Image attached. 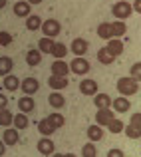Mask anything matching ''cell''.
<instances>
[{
    "instance_id": "obj_45",
    "label": "cell",
    "mask_w": 141,
    "mask_h": 157,
    "mask_svg": "<svg viewBox=\"0 0 141 157\" xmlns=\"http://www.w3.org/2000/svg\"><path fill=\"white\" fill-rule=\"evenodd\" d=\"M6 6V0H0V8H4Z\"/></svg>"
},
{
    "instance_id": "obj_11",
    "label": "cell",
    "mask_w": 141,
    "mask_h": 157,
    "mask_svg": "<svg viewBox=\"0 0 141 157\" xmlns=\"http://www.w3.org/2000/svg\"><path fill=\"white\" fill-rule=\"evenodd\" d=\"M48 86L54 92H60V90L68 88V78H60V76H50L48 78Z\"/></svg>"
},
{
    "instance_id": "obj_43",
    "label": "cell",
    "mask_w": 141,
    "mask_h": 157,
    "mask_svg": "<svg viewBox=\"0 0 141 157\" xmlns=\"http://www.w3.org/2000/svg\"><path fill=\"white\" fill-rule=\"evenodd\" d=\"M52 157H78V155H74V153H64V155L58 153V155H52Z\"/></svg>"
},
{
    "instance_id": "obj_35",
    "label": "cell",
    "mask_w": 141,
    "mask_h": 157,
    "mask_svg": "<svg viewBox=\"0 0 141 157\" xmlns=\"http://www.w3.org/2000/svg\"><path fill=\"white\" fill-rule=\"evenodd\" d=\"M107 127H109V133H121V131L125 129L123 121H119V119H113V121H111Z\"/></svg>"
},
{
    "instance_id": "obj_44",
    "label": "cell",
    "mask_w": 141,
    "mask_h": 157,
    "mask_svg": "<svg viewBox=\"0 0 141 157\" xmlns=\"http://www.w3.org/2000/svg\"><path fill=\"white\" fill-rule=\"evenodd\" d=\"M26 2H28V4H30V6H32V4H40V2H42V0H26Z\"/></svg>"
},
{
    "instance_id": "obj_31",
    "label": "cell",
    "mask_w": 141,
    "mask_h": 157,
    "mask_svg": "<svg viewBox=\"0 0 141 157\" xmlns=\"http://www.w3.org/2000/svg\"><path fill=\"white\" fill-rule=\"evenodd\" d=\"M38 131H40V133L44 135V137H48V135H52V133H54V131H56V129H54V127H52V125H50V123H48V119L44 117L42 121L38 123Z\"/></svg>"
},
{
    "instance_id": "obj_38",
    "label": "cell",
    "mask_w": 141,
    "mask_h": 157,
    "mask_svg": "<svg viewBox=\"0 0 141 157\" xmlns=\"http://www.w3.org/2000/svg\"><path fill=\"white\" fill-rule=\"evenodd\" d=\"M129 123H133V125H139L141 127V113H133L131 115V121Z\"/></svg>"
},
{
    "instance_id": "obj_5",
    "label": "cell",
    "mask_w": 141,
    "mask_h": 157,
    "mask_svg": "<svg viewBox=\"0 0 141 157\" xmlns=\"http://www.w3.org/2000/svg\"><path fill=\"white\" fill-rule=\"evenodd\" d=\"M20 90L24 92V96H34L40 90V82L36 80V78H26V80H22V84H20Z\"/></svg>"
},
{
    "instance_id": "obj_22",
    "label": "cell",
    "mask_w": 141,
    "mask_h": 157,
    "mask_svg": "<svg viewBox=\"0 0 141 157\" xmlns=\"http://www.w3.org/2000/svg\"><path fill=\"white\" fill-rule=\"evenodd\" d=\"M46 119H48V123H50V125L54 127V129H60V127H62V125L66 123L64 115H62V113H58V111H54V113H50Z\"/></svg>"
},
{
    "instance_id": "obj_15",
    "label": "cell",
    "mask_w": 141,
    "mask_h": 157,
    "mask_svg": "<svg viewBox=\"0 0 141 157\" xmlns=\"http://www.w3.org/2000/svg\"><path fill=\"white\" fill-rule=\"evenodd\" d=\"M30 4L26 2V0H20V2L14 4V14L18 16V18H28L30 16Z\"/></svg>"
},
{
    "instance_id": "obj_27",
    "label": "cell",
    "mask_w": 141,
    "mask_h": 157,
    "mask_svg": "<svg viewBox=\"0 0 141 157\" xmlns=\"http://www.w3.org/2000/svg\"><path fill=\"white\" fill-rule=\"evenodd\" d=\"M88 137L92 139V143H93V141H99V139L103 137L101 125H97V123H95V125H90V127H88Z\"/></svg>"
},
{
    "instance_id": "obj_10",
    "label": "cell",
    "mask_w": 141,
    "mask_h": 157,
    "mask_svg": "<svg viewBox=\"0 0 141 157\" xmlns=\"http://www.w3.org/2000/svg\"><path fill=\"white\" fill-rule=\"evenodd\" d=\"M93 104L97 109H107L111 104H113V100L109 98V94H95L93 96Z\"/></svg>"
},
{
    "instance_id": "obj_4",
    "label": "cell",
    "mask_w": 141,
    "mask_h": 157,
    "mask_svg": "<svg viewBox=\"0 0 141 157\" xmlns=\"http://www.w3.org/2000/svg\"><path fill=\"white\" fill-rule=\"evenodd\" d=\"M70 72H74L76 76H86V74L90 72V62L86 60V58H76V60H72V64H70Z\"/></svg>"
},
{
    "instance_id": "obj_34",
    "label": "cell",
    "mask_w": 141,
    "mask_h": 157,
    "mask_svg": "<svg viewBox=\"0 0 141 157\" xmlns=\"http://www.w3.org/2000/svg\"><path fill=\"white\" fill-rule=\"evenodd\" d=\"M82 157H97V151H95V145L92 141L86 143L84 147H82Z\"/></svg>"
},
{
    "instance_id": "obj_18",
    "label": "cell",
    "mask_w": 141,
    "mask_h": 157,
    "mask_svg": "<svg viewBox=\"0 0 141 157\" xmlns=\"http://www.w3.org/2000/svg\"><path fill=\"white\" fill-rule=\"evenodd\" d=\"M12 68H14V62H12L10 56H0V76L6 78L8 74L12 72Z\"/></svg>"
},
{
    "instance_id": "obj_2",
    "label": "cell",
    "mask_w": 141,
    "mask_h": 157,
    "mask_svg": "<svg viewBox=\"0 0 141 157\" xmlns=\"http://www.w3.org/2000/svg\"><path fill=\"white\" fill-rule=\"evenodd\" d=\"M111 14H113L117 20L125 22V20L129 18L131 14H133V4L125 2V0H121V2H115V4H113V8H111Z\"/></svg>"
},
{
    "instance_id": "obj_25",
    "label": "cell",
    "mask_w": 141,
    "mask_h": 157,
    "mask_svg": "<svg viewBox=\"0 0 141 157\" xmlns=\"http://www.w3.org/2000/svg\"><path fill=\"white\" fill-rule=\"evenodd\" d=\"M52 48H54V40L52 38L42 36V38L38 40V50L42 52V54H52Z\"/></svg>"
},
{
    "instance_id": "obj_32",
    "label": "cell",
    "mask_w": 141,
    "mask_h": 157,
    "mask_svg": "<svg viewBox=\"0 0 141 157\" xmlns=\"http://www.w3.org/2000/svg\"><path fill=\"white\" fill-rule=\"evenodd\" d=\"M10 123H14V115H12V111L10 109H2V111H0V125L8 127Z\"/></svg>"
},
{
    "instance_id": "obj_20",
    "label": "cell",
    "mask_w": 141,
    "mask_h": 157,
    "mask_svg": "<svg viewBox=\"0 0 141 157\" xmlns=\"http://www.w3.org/2000/svg\"><path fill=\"white\" fill-rule=\"evenodd\" d=\"M97 36L101 40H107V42H109V40H113V36H111V22H101L97 26Z\"/></svg>"
},
{
    "instance_id": "obj_36",
    "label": "cell",
    "mask_w": 141,
    "mask_h": 157,
    "mask_svg": "<svg viewBox=\"0 0 141 157\" xmlns=\"http://www.w3.org/2000/svg\"><path fill=\"white\" fill-rule=\"evenodd\" d=\"M129 76L133 78V80H141V62H137V64H133L131 66V70H129Z\"/></svg>"
},
{
    "instance_id": "obj_41",
    "label": "cell",
    "mask_w": 141,
    "mask_h": 157,
    "mask_svg": "<svg viewBox=\"0 0 141 157\" xmlns=\"http://www.w3.org/2000/svg\"><path fill=\"white\" fill-rule=\"evenodd\" d=\"M133 12H139L141 14V0H135L133 2Z\"/></svg>"
},
{
    "instance_id": "obj_7",
    "label": "cell",
    "mask_w": 141,
    "mask_h": 157,
    "mask_svg": "<svg viewBox=\"0 0 141 157\" xmlns=\"http://www.w3.org/2000/svg\"><path fill=\"white\" fill-rule=\"evenodd\" d=\"M113 109L111 107H107V109H97V113H95V123L97 125H109L111 121H113Z\"/></svg>"
},
{
    "instance_id": "obj_30",
    "label": "cell",
    "mask_w": 141,
    "mask_h": 157,
    "mask_svg": "<svg viewBox=\"0 0 141 157\" xmlns=\"http://www.w3.org/2000/svg\"><path fill=\"white\" fill-rule=\"evenodd\" d=\"M28 115L26 113H16L14 115V129H26L28 127Z\"/></svg>"
},
{
    "instance_id": "obj_26",
    "label": "cell",
    "mask_w": 141,
    "mask_h": 157,
    "mask_svg": "<svg viewBox=\"0 0 141 157\" xmlns=\"http://www.w3.org/2000/svg\"><path fill=\"white\" fill-rule=\"evenodd\" d=\"M40 60H42V52L40 50H28V54H26V64L28 66H38L40 64Z\"/></svg>"
},
{
    "instance_id": "obj_40",
    "label": "cell",
    "mask_w": 141,
    "mask_h": 157,
    "mask_svg": "<svg viewBox=\"0 0 141 157\" xmlns=\"http://www.w3.org/2000/svg\"><path fill=\"white\" fill-rule=\"evenodd\" d=\"M6 104H8L6 96H4V94H0V111H2V109H6Z\"/></svg>"
},
{
    "instance_id": "obj_17",
    "label": "cell",
    "mask_w": 141,
    "mask_h": 157,
    "mask_svg": "<svg viewBox=\"0 0 141 157\" xmlns=\"http://www.w3.org/2000/svg\"><path fill=\"white\" fill-rule=\"evenodd\" d=\"M38 151L42 155H54V141L48 137H42L38 141Z\"/></svg>"
},
{
    "instance_id": "obj_23",
    "label": "cell",
    "mask_w": 141,
    "mask_h": 157,
    "mask_svg": "<svg viewBox=\"0 0 141 157\" xmlns=\"http://www.w3.org/2000/svg\"><path fill=\"white\" fill-rule=\"evenodd\" d=\"M18 129H6L2 135V141L6 143V145H16L18 143Z\"/></svg>"
},
{
    "instance_id": "obj_12",
    "label": "cell",
    "mask_w": 141,
    "mask_h": 157,
    "mask_svg": "<svg viewBox=\"0 0 141 157\" xmlns=\"http://www.w3.org/2000/svg\"><path fill=\"white\" fill-rule=\"evenodd\" d=\"M105 48H107V52H109L113 58H117V56H121V54H123V42H121L119 38H113V40H109Z\"/></svg>"
},
{
    "instance_id": "obj_19",
    "label": "cell",
    "mask_w": 141,
    "mask_h": 157,
    "mask_svg": "<svg viewBox=\"0 0 141 157\" xmlns=\"http://www.w3.org/2000/svg\"><path fill=\"white\" fill-rule=\"evenodd\" d=\"M42 24H44V22H42V18H40L38 14H30V16L26 18V28H28L30 32L42 30Z\"/></svg>"
},
{
    "instance_id": "obj_29",
    "label": "cell",
    "mask_w": 141,
    "mask_h": 157,
    "mask_svg": "<svg viewBox=\"0 0 141 157\" xmlns=\"http://www.w3.org/2000/svg\"><path fill=\"white\" fill-rule=\"evenodd\" d=\"M68 54V48L64 46V44L60 42H54V48H52V56L56 58V60H64V56Z\"/></svg>"
},
{
    "instance_id": "obj_3",
    "label": "cell",
    "mask_w": 141,
    "mask_h": 157,
    "mask_svg": "<svg viewBox=\"0 0 141 157\" xmlns=\"http://www.w3.org/2000/svg\"><path fill=\"white\" fill-rule=\"evenodd\" d=\"M42 32H44L46 38H56V36L62 32V24L58 22L56 18H48L46 22L42 24Z\"/></svg>"
},
{
    "instance_id": "obj_37",
    "label": "cell",
    "mask_w": 141,
    "mask_h": 157,
    "mask_svg": "<svg viewBox=\"0 0 141 157\" xmlns=\"http://www.w3.org/2000/svg\"><path fill=\"white\" fill-rule=\"evenodd\" d=\"M10 44H12V34L2 30L0 32V46H10Z\"/></svg>"
},
{
    "instance_id": "obj_6",
    "label": "cell",
    "mask_w": 141,
    "mask_h": 157,
    "mask_svg": "<svg viewBox=\"0 0 141 157\" xmlns=\"http://www.w3.org/2000/svg\"><path fill=\"white\" fill-rule=\"evenodd\" d=\"M80 92L84 96H95V94H99L97 92V82L92 80V78H84L80 82Z\"/></svg>"
},
{
    "instance_id": "obj_33",
    "label": "cell",
    "mask_w": 141,
    "mask_h": 157,
    "mask_svg": "<svg viewBox=\"0 0 141 157\" xmlns=\"http://www.w3.org/2000/svg\"><path fill=\"white\" fill-rule=\"evenodd\" d=\"M125 135H127V137H131V139L141 137V127H139V125H133V123H129V125L125 127Z\"/></svg>"
},
{
    "instance_id": "obj_13",
    "label": "cell",
    "mask_w": 141,
    "mask_h": 157,
    "mask_svg": "<svg viewBox=\"0 0 141 157\" xmlns=\"http://www.w3.org/2000/svg\"><path fill=\"white\" fill-rule=\"evenodd\" d=\"M111 107H113V111H117V113H125V111L131 107V104H129V100H127L125 96H119V98H115V100H113Z\"/></svg>"
},
{
    "instance_id": "obj_8",
    "label": "cell",
    "mask_w": 141,
    "mask_h": 157,
    "mask_svg": "<svg viewBox=\"0 0 141 157\" xmlns=\"http://www.w3.org/2000/svg\"><path fill=\"white\" fill-rule=\"evenodd\" d=\"M68 74H70V64H66L64 60H54V64H52V76L68 78Z\"/></svg>"
},
{
    "instance_id": "obj_21",
    "label": "cell",
    "mask_w": 141,
    "mask_h": 157,
    "mask_svg": "<svg viewBox=\"0 0 141 157\" xmlns=\"http://www.w3.org/2000/svg\"><path fill=\"white\" fill-rule=\"evenodd\" d=\"M20 84H22V82L18 80V76H12V74H8V76L4 78V88H6L8 92H16V90L20 88Z\"/></svg>"
},
{
    "instance_id": "obj_16",
    "label": "cell",
    "mask_w": 141,
    "mask_h": 157,
    "mask_svg": "<svg viewBox=\"0 0 141 157\" xmlns=\"http://www.w3.org/2000/svg\"><path fill=\"white\" fill-rule=\"evenodd\" d=\"M48 104L54 107V109H60V107H64L66 105V98L62 96L60 92H52L48 96Z\"/></svg>"
},
{
    "instance_id": "obj_1",
    "label": "cell",
    "mask_w": 141,
    "mask_h": 157,
    "mask_svg": "<svg viewBox=\"0 0 141 157\" xmlns=\"http://www.w3.org/2000/svg\"><path fill=\"white\" fill-rule=\"evenodd\" d=\"M117 92H119V96H125V98L133 96V94L139 92V82L133 80L131 76L119 78V80H117Z\"/></svg>"
},
{
    "instance_id": "obj_42",
    "label": "cell",
    "mask_w": 141,
    "mask_h": 157,
    "mask_svg": "<svg viewBox=\"0 0 141 157\" xmlns=\"http://www.w3.org/2000/svg\"><path fill=\"white\" fill-rule=\"evenodd\" d=\"M4 151H6V143L0 139V155H4Z\"/></svg>"
},
{
    "instance_id": "obj_28",
    "label": "cell",
    "mask_w": 141,
    "mask_h": 157,
    "mask_svg": "<svg viewBox=\"0 0 141 157\" xmlns=\"http://www.w3.org/2000/svg\"><path fill=\"white\" fill-rule=\"evenodd\" d=\"M97 60L101 62L103 66H109V64H113L115 58L111 56L109 52H107V48H105V46H103V48H99V50H97Z\"/></svg>"
},
{
    "instance_id": "obj_39",
    "label": "cell",
    "mask_w": 141,
    "mask_h": 157,
    "mask_svg": "<svg viewBox=\"0 0 141 157\" xmlns=\"http://www.w3.org/2000/svg\"><path fill=\"white\" fill-rule=\"evenodd\" d=\"M107 157H123V151L121 149H109L107 151Z\"/></svg>"
},
{
    "instance_id": "obj_14",
    "label": "cell",
    "mask_w": 141,
    "mask_h": 157,
    "mask_svg": "<svg viewBox=\"0 0 141 157\" xmlns=\"http://www.w3.org/2000/svg\"><path fill=\"white\" fill-rule=\"evenodd\" d=\"M18 107H20L22 113H32L34 107H36V104H34V100H32V96H22L18 100Z\"/></svg>"
},
{
    "instance_id": "obj_24",
    "label": "cell",
    "mask_w": 141,
    "mask_h": 157,
    "mask_svg": "<svg viewBox=\"0 0 141 157\" xmlns=\"http://www.w3.org/2000/svg\"><path fill=\"white\" fill-rule=\"evenodd\" d=\"M125 22H121V20H115V22H111V36L113 38H121L123 34H125Z\"/></svg>"
},
{
    "instance_id": "obj_9",
    "label": "cell",
    "mask_w": 141,
    "mask_h": 157,
    "mask_svg": "<svg viewBox=\"0 0 141 157\" xmlns=\"http://www.w3.org/2000/svg\"><path fill=\"white\" fill-rule=\"evenodd\" d=\"M88 48L90 46H88V42H86L84 38H76L72 42V48H70V50L74 52V56H76V58H84L86 52H88Z\"/></svg>"
}]
</instances>
